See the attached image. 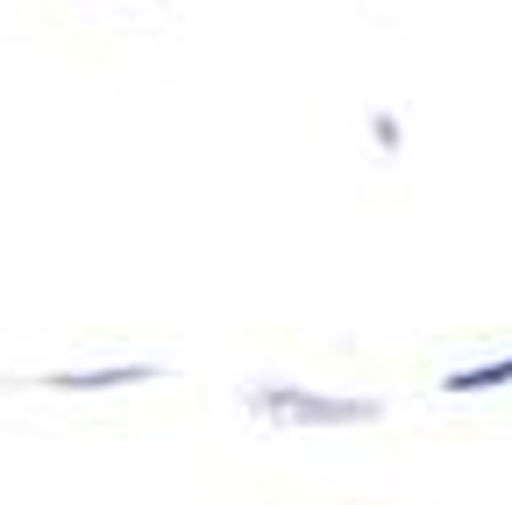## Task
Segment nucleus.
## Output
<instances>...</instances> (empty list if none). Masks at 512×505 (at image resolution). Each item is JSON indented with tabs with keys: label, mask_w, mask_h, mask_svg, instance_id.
Here are the masks:
<instances>
[{
	"label": "nucleus",
	"mask_w": 512,
	"mask_h": 505,
	"mask_svg": "<svg viewBox=\"0 0 512 505\" xmlns=\"http://www.w3.org/2000/svg\"><path fill=\"white\" fill-rule=\"evenodd\" d=\"M235 406L256 427H285V434H342V427H377L384 420V399L320 392V385H299V377H249L235 392Z\"/></svg>",
	"instance_id": "1"
},
{
	"label": "nucleus",
	"mask_w": 512,
	"mask_h": 505,
	"mask_svg": "<svg viewBox=\"0 0 512 505\" xmlns=\"http://www.w3.org/2000/svg\"><path fill=\"white\" fill-rule=\"evenodd\" d=\"M164 377H171V363H157V356H121V363H79V370H43V377H29V385L86 399V392H136V385H164Z\"/></svg>",
	"instance_id": "2"
},
{
	"label": "nucleus",
	"mask_w": 512,
	"mask_h": 505,
	"mask_svg": "<svg viewBox=\"0 0 512 505\" xmlns=\"http://www.w3.org/2000/svg\"><path fill=\"white\" fill-rule=\"evenodd\" d=\"M441 392H448V399L512 392V349H505V356H484V363H456V370H441Z\"/></svg>",
	"instance_id": "3"
},
{
	"label": "nucleus",
	"mask_w": 512,
	"mask_h": 505,
	"mask_svg": "<svg viewBox=\"0 0 512 505\" xmlns=\"http://www.w3.org/2000/svg\"><path fill=\"white\" fill-rule=\"evenodd\" d=\"M370 143H377L384 157H392V150L406 143V121H399V114H384V107H377V114H370Z\"/></svg>",
	"instance_id": "4"
}]
</instances>
